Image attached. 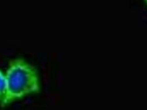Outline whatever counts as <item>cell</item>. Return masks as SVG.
Here are the masks:
<instances>
[{
  "instance_id": "6da1fadb",
  "label": "cell",
  "mask_w": 147,
  "mask_h": 110,
  "mask_svg": "<svg viewBox=\"0 0 147 110\" xmlns=\"http://www.w3.org/2000/svg\"><path fill=\"white\" fill-rule=\"evenodd\" d=\"M5 75L6 89L0 99V105L2 107L40 91V81L37 69L23 59L12 60Z\"/></svg>"
},
{
  "instance_id": "7a4b0ae2",
  "label": "cell",
  "mask_w": 147,
  "mask_h": 110,
  "mask_svg": "<svg viewBox=\"0 0 147 110\" xmlns=\"http://www.w3.org/2000/svg\"><path fill=\"white\" fill-rule=\"evenodd\" d=\"M6 89V75L0 70V99L4 95Z\"/></svg>"
},
{
  "instance_id": "3957f363",
  "label": "cell",
  "mask_w": 147,
  "mask_h": 110,
  "mask_svg": "<svg viewBox=\"0 0 147 110\" xmlns=\"http://www.w3.org/2000/svg\"><path fill=\"white\" fill-rule=\"evenodd\" d=\"M143 1L144 2V3H145V5H146V6H147V0H143Z\"/></svg>"
}]
</instances>
